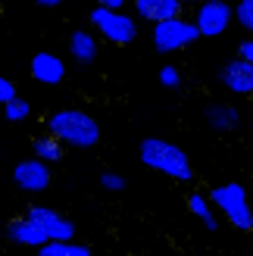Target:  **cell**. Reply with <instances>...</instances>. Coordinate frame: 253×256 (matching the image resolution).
I'll use <instances>...</instances> for the list:
<instances>
[{
    "mask_svg": "<svg viewBox=\"0 0 253 256\" xmlns=\"http://www.w3.org/2000/svg\"><path fill=\"white\" fill-rule=\"evenodd\" d=\"M94 250L88 244H78L75 238L69 240H47V244L38 247V256H91Z\"/></svg>",
    "mask_w": 253,
    "mask_h": 256,
    "instance_id": "cell-17",
    "label": "cell"
},
{
    "mask_svg": "<svg viewBox=\"0 0 253 256\" xmlns=\"http://www.w3.org/2000/svg\"><path fill=\"white\" fill-rule=\"evenodd\" d=\"M234 22L241 25L244 32L253 34V0H238L234 4Z\"/></svg>",
    "mask_w": 253,
    "mask_h": 256,
    "instance_id": "cell-20",
    "label": "cell"
},
{
    "mask_svg": "<svg viewBox=\"0 0 253 256\" xmlns=\"http://www.w3.org/2000/svg\"><path fill=\"white\" fill-rule=\"evenodd\" d=\"M38 6H44V10H54V6H62V4H69V0H34Z\"/></svg>",
    "mask_w": 253,
    "mask_h": 256,
    "instance_id": "cell-25",
    "label": "cell"
},
{
    "mask_svg": "<svg viewBox=\"0 0 253 256\" xmlns=\"http://www.w3.org/2000/svg\"><path fill=\"white\" fill-rule=\"evenodd\" d=\"M16 94H19V91H16V82L6 78V75H0V106L10 104V100L16 97Z\"/></svg>",
    "mask_w": 253,
    "mask_h": 256,
    "instance_id": "cell-22",
    "label": "cell"
},
{
    "mask_svg": "<svg viewBox=\"0 0 253 256\" xmlns=\"http://www.w3.org/2000/svg\"><path fill=\"white\" fill-rule=\"evenodd\" d=\"M134 4V12H138V19H144V22H162V19H172V16H182V10L184 4L182 0H132Z\"/></svg>",
    "mask_w": 253,
    "mask_h": 256,
    "instance_id": "cell-14",
    "label": "cell"
},
{
    "mask_svg": "<svg viewBox=\"0 0 253 256\" xmlns=\"http://www.w3.org/2000/svg\"><path fill=\"white\" fill-rule=\"evenodd\" d=\"M50 182H54V172H50V162L41 156L22 160L12 169V184L19 190H28V194H41V190L50 188Z\"/></svg>",
    "mask_w": 253,
    "mask_h": 256,
    "instance_id": "cell-7",
    "label": "cell"
},
{
    "mask_svg": "<svg viewBox=\"0 0 253 256\" xmlns=\"http://www.w3.org/2000/svg\"><path fill=\"white\" fill-rule=\"evenodd\" d=\"M100 188L104 190H112V194H119V190H125V175L119 172H100Z\"/></svg>",
    "mask_w": 253,
    "mask_h": 256,
    "instance_id": "cell-21",
    "label": "cell"
},
{
    "mask_svg": "<svg viewBox=\"0 0 253 256\" xmlns=\"http://www.w3.org/2000/svg\"><path fill=\"white\" fill-rule=\"evenodd\" d=\"M94 4H100V6H112V10H122L128 0H94Z\"/></svg>",
    "mask_w": 253,
    "mask_h": 256,
    "instance_id": "cell-24",
    "label": "cell"
},
{
    "mask_svg": "<svg viewBox=\"0 0 253 256\" xmlns=\"http://www.w3.org/2000/svg\"><path fill=\"white\" fill-rule=\"evenodd\" d=\"M25 216H28L32 222L41 225V232L50 240H69V238H75V222L69 219V216H62L60 210H54V206H41V203H34V206L25 210Z\"/></svg>",
    "mask_w": 253,
    "mask_h": 256,
    "instance_id": "cell-9",
    "label": "cell"
},
{
    "mask_svg": "<svg viewBox=\"0 0 253 256\" xmlns=\"http://www.w3.org/2000/svg\"><path fill=\"white\" fill-rule=\"evenodd\" d=\"M138 160H141L147 169L166 175V178H172V182H178V184H191L194 182L191 156H188L178 144H172L166 138H156V134L144 138L141 144H138Z\"/></svg>",
    "mask_w": 253,
    "mask_h": 256,
    "instance_id": "cell-2",
    "label": "cell"
},
{
    "mask_svg": "<svg viewBox=\"0 0 253 256\" xmlns=\"http://www.w3.org/2000/svg\"><path fill=\"white\" fill-rule=\"evenodd\" d=\"M210 200L216 203V210L234 232L253 234V206L247 197V188L238 182H225V184H212L210 188Z\"/></svg>",
    "mask_w": 253,
    "mask_h": 256,
    "instance_id": "cell-3",
    "label": "cell"
},
{
    "mask_svg": "<svg viewBox=\"0 0 253 256\" xmlns=\"http://www.w3.org/2000/svg\"><path fill=\"white\" fill-rule=\"evenodd\" d=\"M204 125L216 134H228L241 125V110L228 100H212V104L204 106Z\"/></svg>",
    "mask_w": 253,
    "mask_h": 256,
    "instance_id": "cell-11",
    "label": "cell"
},
{
    "mask_svg": "<svg viewBox=\"0 0 253 256\" xmlns=\"http://www.w3.org/2000/svg\"><path fill=\"white\" fill-rule=\"evenodd\" d=\"M194 22L200 28V38H219L234 22V6L228 0H200L194 10Z\"/></svg>",
    "mask_w": 253,
    "mask_h": 256,
    "instance_id": "cell-6",
    "label": "cell"
},
{
    "mask_svg": "<svg viewBox=\"0 0 253 256\" xmlns=\"http://www.w3.org/2000/svg\"><path fill=\"white\" fill-rule=\"evenodd\" d=\"M28 72L38 84H62V78H66V62H62V56L50 54V50H41V54L32 56Z\"/></svg>",
    "mask_w": 253,
    "mask_h": 256,
    "instance_id": "cell-13",
    "label": "cell"
},
{
    "mask_svg": "<svg viewBox=\"0 0 253 256\" xmlns=\"http://www.w3.org/2000/svg\"><path fill=\"white\" fill-rule=\"evenodd\" d=\"M182 4H184V6H188V4H200V0H182Z\"/></svg>",
    "mask_w": 253,
    "mask_h": 256,
    "instance_id": "cell-26",
    "label": "cell"
},
{
    "mask_svg": "<svg viewBox=\"0 0 253 256\" xmlns=\"http://www.w3.org/2000/svg\"><path fill=\"white\" fill-rule=\"evenodd\" d=\"M44 128L54 132L66 147H75V150H91L104 138L100 122L88 110H78V106H60L54 112H47Z\"/></svg>",
    "mask_w": 253,
    "mask_h": 256,
    "instance_id": "cell-1",
    "label": "cell"
},
{
    "mask_svg": "<svg viewBox=\"0 0 253 256\" xmlns=\"http://www.w3.org/2000/svg\"><path fill=\"white\" fill-rule=\"evenodd\" d=\"M4 238L10 240V244H16V247H32V250H38L41 244H47V240H50V238L41 232V225L32 222L28 216H19V219L6 222V225H4Z\"/></svg>",
    "mask_w": 253,
    "mask_h": 256,
    "instance_id": "cell-12",
    "label": "cell"
},
{
    "mask_svg": "<svg viewBox=\"0 0 253 256\" xmlns=\"http://www.w3.org/2000/svg\"><path fill=\"white\" fill-rule=\"evenodd\" d=\"M160 84L166 88V91H182V84H184V75H182V69L178 66H172V62H166V66L160 69Z\"/></svg>",
    "mask_w": 253,
    "mask_h": 256,
    "instance_id": "cell-19",
    "label": "cell"
},
{
    "mask_svg": "<svg viewBox=\"0 0 253 256\" xmlns=\"http://www.w3.org/2000/svg\"><path fill=\"white\" fill-rule=\"evenodd\" d=\"M216 78H219V84L228 94H234V97H253V62L250 60L238 56V60L222 62L219 72H216Z\"/></svg>",
    "mask_w": 253,
    "mask_h": 256,
    "instance_id": "cell-8",
    "label": "cell"
},
{
    "mask_svg": "<svg viewBox=\"0 0 253 256\" xmlns=\"http://www.w3.org/2000/svg\"><path fill=\"white\" fill-rule=\"evenodd\" d=\"M188 212H191L197 222H204L206 232H219V210H216V203L210 200V194L191 190V194H188Z\"/></svg>",
    "mask_w": 253,
    "mask_h": 256,
    "instance_id": "cell-15",
    "label": "cell"
},
{
    "mask_svg": "<svg viewBox=\"0 0 253 256\" xmlns=\"http://www.w3.org/2000/svg\"><path fill=\"white\" fill-rule=\"evenodd\" d=\"M88 25L104 41L116 44V47H125L138 38V19L128 16V12H122V10H112V6L94 4V10H88Z\"/></svg>",
    "mask_w": 253,
    "mask_h": 256,
    "instance_id": "cell-4",
    "label": "cell"
},
{
    "mask_svg": "<svg viewBox=\"0 0 253 256\" xmlns=\"http://www.w3.org/2000/svg\"><path fill=\"white\" fill-rule=\"evenodd\" d=\"M154 50L156 54H178V50L191 47L194 41H200V28L194 19H184V16H172V19H162L154 22Z\"/></svg>",
    "mask_w": 253,
    "mask_h": 256,
    "instance_id": "cell-5",
    "label": "cell"
},
{
    "mask_svg": "<svg viewBox=\"0 0 253 256\" xmlns=\"http://www.w3.org/2000/svg\"><path fill=\"white\" fill-rule=\"evenodd\" d=\"M0 112H4V119L12 125V122H25V119H28L32 116V104H28V100H25V97H12L10 100V104H4V106H0Z\"/></svg>",
    "mask_w": 253,
    "mask_h": 256,
    "instance_id": "cell-18",
    "label": "cell"
},
{
    "mask_svg": "<svg viewBox=\"0 0 253 256\" xmlns=\"http://www.w3.org/2000/svg\"><path fill=\"white\" fill-rule=\"evenodd\" d=\"M66 50L78 66H94L100 56V34L88 25V28H72L66 38Z\"/></svg>",
    "mask_w": 253,
    "mask_h": 256,
    "instance_id": "cell-10",
    "label": "cell"
},
{
    "mask_svg": "<svg viewBox=\"0 0 253 256\" xmlns=\"http://www.w3.org/2000/svg\"><path fill=\"white\" fill-rule=\"evenodd\" d=\"M66 144L54 134V132H47V134H38V138H32V153L34 156H41V160H47L50 166L54 162H62L66 160Z\"/></svg>",
    "mask_w": 253,
    "mask_h": 256,
    "instance_id": "cell-16",
    "label": "cell"
},
{
    "mask_svg": "<svg viewBox=\"0 0 253 256\" xmlns=\"http://www.w3.org/2000/svg\"><path fill=\"white\" fill-rule=\"evenodd\" d=\"M238 56H244V60L253 62V38H244V41L238 44Z\"/></svg>",
    "mask_w": 253,
    "mask_h": 256,
    "instance_id": "cell-23",
    "label": "cell"
}]
</instances>
